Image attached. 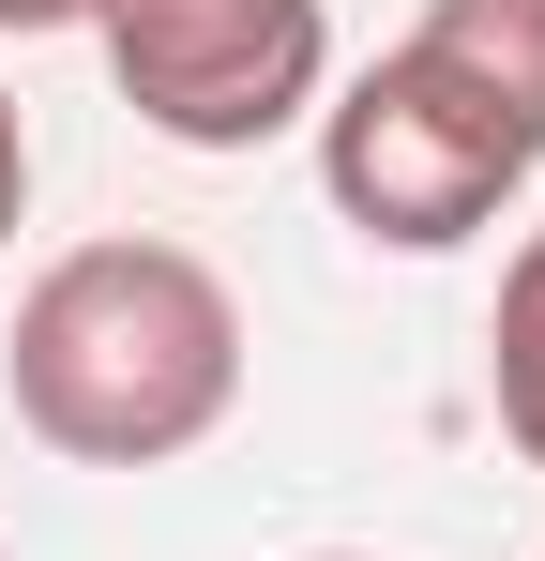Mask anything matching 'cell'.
<instances>
[{"label": "cell", "instance_id": "obj_1", "mask_svg": "<svg viewBox=\"0 0 545 561\" xmlns=\"http://www.w3.org/2000/svg\"><path fill=\"white\" fill-rule=\"evenodd\" d=\"M15 425L77 470H167L243 410V304L197 243H77L15 288Z\"/></svg>", "mask_w": 545, "mask_h": 561}, {"label": "cell", "instance_id": "obj_2", "mask_svg": "<svg viewBox=\"0 0 545 561\" xmlns=\"http://www.w3.org/2000/svg\"><path fill=\"white\" fill-rule=\"evenodd\" d=\"M545 168L531 122H500V106L469 92L454 61L425 46H394V61H363L349 92L318 106V183L349 213L363 243H394V259H454L469 228H500V197Z\"/></svg>", "mask_w": 545, "mask_h": 561}, {"label": "cell", "instance_id": "obj_4", "mask_svg": "<svg viewBox=\"0 0 545 561\" xmlns=\"http://www.w3.org/2000/svg\"><path fill=\"white\" fill-rule=\"evenodd\" d=\"M409 46L454 61L500 122H531V137H545V0H425V31H409Z\"/></svg>", "mask_w": 545, "mask_h": 561}, {"label": "cell", "instance_id": "obj_8", "mask_svg": "<svg viewBox=\"0 0 545 561\" xmlns=\"http://www.w3.org/2000/svg\"><path fill=\"white\" fill-rule=\"evenodd\" d=\"M318 561H363V547H318Z\"/></svg>", "mask_w": 545, "mask_h": 561}, {"label": "cell", "instance_id": "obj_7", "mask_svg": "<svg viewBox=\"0 0 545 561\" xmlns=\"http://www.w3.org/2000/svg\"><path fill=\"white\" fill-rule=\"evenodd\" d=\"M0 31H91V0H0Z\"/></svg>", "mask_w": 545, "mask_h": 561}, {"label": "cell", "instance_id": "obj_5", "mask_svg": "<svg viewBox=\"0 0 545 561\" xmlns=\"http://www.w3.org/2000/svg\"><path fill=\"white\" fill-rule=\"evenodd\" d=\"M485 394H500V440L545 470V228L500 274V319H485Z\"/></svg>", "mask_w": 545, "mask_h": 561}, {"label": "cell", "instance_id": "obj_6", "mask_svg": "<svg viewBox=\"0 0 545 561\" xmlns=\"http://www.w3.org/2000/svg\"><path fill=\"white\" fill-rule=\"evenodd\" d=\"M31 228V122H15V77H0V243Z\"/></svg>", "mask_w": 545, "mask_h": 561}, {"label": "cell", "instance_id": "obj_3", "mask_svg": "<svg viewBox=\"0 0 545 561\" xmlns=\"http://www.w3.org/2000/svg\"><path fill=\"white\" fill-rule=\"evenodd\" d=\"M91 46H106L121 106L182 152H258L334 77L318 0H91Z\"/></svg>", "mask_w": 545, "mask_h": 561}]
</instances>
